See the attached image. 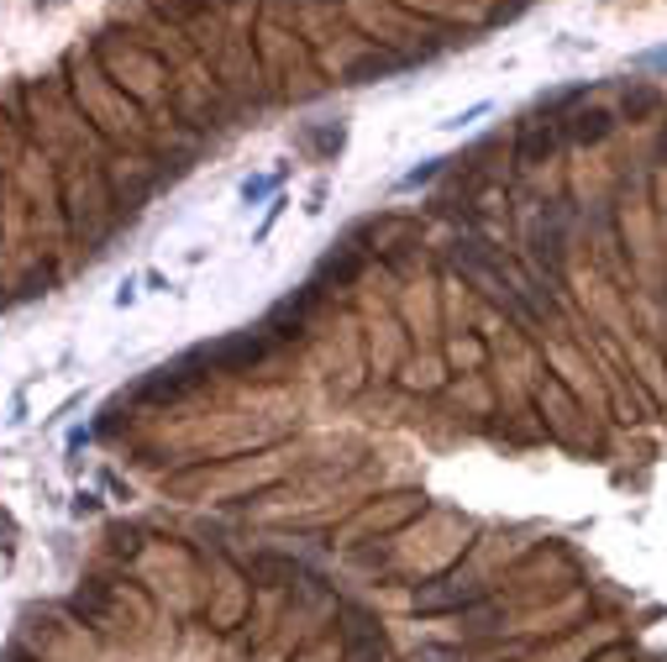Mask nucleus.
Here are the masks:
<instances>
[{
	"mask_svg": "<svg viewBox=\"0 0 667 662\" xmlns=\"http://www.w3.org/2000/svg\"><path fill=\"white\" fill-rule=\"evenodd\" d=\"M279 184H284V174H273V180H247L243 184V200H258L263 189H279Z\"/></svg>",
	"mask_w": 667,
	"mask_h": 662,
	"instance_id": "2",
	"label": "nucleus"
},
{
	"mask_svg": "<svg viewBox=\"0 0 667 662\" xmlns=\"http://www.w3.org/2000/svg\"><path fill=\"white\" fill-rule=\"evenodd\" d=\"M479 117H489V106H473V111H457V117H453V121H442V126H447V132H462V126H473Z\"/></svg>",
	"mask_w": 667,
	"mask_h": 662,
	"instance_id": "1",
	"label": "nucleus"
},
{
	"mask_svg": "<svg viewBox=\"0 0 667 662\" xmlns=\"http://www.w3.org/2000/svg\"><path fill=\"white\" fill-rule=\"evenodd\" d=\"M284 206H289V200H284V195H279V200H273V206H269V216H263V226H258V237H269V232H273V221H279V216H284Z\"/></svg>",
	"mask_w": 667,
	"mask_h": 662,
	"instance_id": "3",
	"label": "nucleus"
}]
</instances>
